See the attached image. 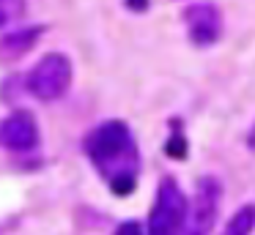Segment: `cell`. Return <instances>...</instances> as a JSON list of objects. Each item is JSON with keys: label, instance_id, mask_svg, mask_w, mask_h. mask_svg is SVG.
<instances>
[{"label": "cell", "instance_id": "obj_1", "mask_svg": "<svg viewBox=\"0 0 255 235\" xmlns=\"http://www.w3.org/2000/svg\"><path fill=\"white\" fill-rule=\"evenodd\" d=\"M83 148L88 153L91 164L96 167V172L107 183L121 178V175H137L140 167L137 142L132 137V129L124 120H105L102 126H96L85 137Z\"/></svg>", "mask_w": 255, "mask_h": 235}, {"label": "cell", "instance_id": "obj_2", "mask_svg": "<svg viewBox=\"0 0 255 235\" xmlns=\"http://www.w3.org/2000/svg\"><path fill=\"white\" fill-rule=\"evenodd\" d=\"M187 219H189V197L181 191L176 178H162L145 230L151 235H173L181 233Z\"/></svg>", "mask_w": 255, "mask_h": 235}, {"label": "cell", "instance_id": "obj_3", "mask_svg": "<svg viewBox=\"0 0 255 235\" xmlns=\"http://www.w3.org/2000/svg\"><path fill=\"white\" fill-rule=\"evenodd\" d=\"M74 79L72 60L63 52H47L33 69L28 71V93H33L41 101H55V98L66 96Z\"/></svg>", "mask_w": 255, "mask_h": 235}, {"label": "cell", "instance_id": "obj_4", "mask_svg": "<svg viewBox=\"0 0 255 235\" xmlns=\"http://www.w3.org/2000/svg\"><path fill=\"white\" fill-rule=\"evenodd\" d=\"M184 22L189 27V38L195 47H211L222 36V14L214 3H192L184 8Z\"/></svg>", "mask_w": 255, "mask_h": 235}, {"label": "cell", "instance_id": "obj_5", "mask_svg": "<svg viewBox=\"0 0 255 235\" xmlns=\"http://www.w3.org/2000/svg\"><path fill=\"white\" fill-rule=\"evenodd\" d=\"M222 205V183L214 175L198 178L195 186V202H192V233H209L211 224L217 222V213Z\"/></svg>", "mask_w": 255, "mask_h": 235}, {"label": "cell", "instance_id": "obj_6", "mask_svg": "<svg viewBox=\"0 0 255 235\" xmlns=\"http://www.w3.org/2000/svg\"><path fill=\"white\" fill-rule=\"evenodd\" d=\"M36 142H39V129H36V118L28 109H17L0 123V145L8 148V151H33Z\"/></svg>", "mask_w": 255, "mask_h": 235}, {"label": "cell", "instance_id": "obj_7", "mask_svg": "<svg viewBox=\"0 0 255 235\" xmlns=\"http://www.w3.org/2000/svg\"><path fill=\"white\" fill-rule=\"evenodd\" d=\"M44 27L36 25V27H17V30L6 33L0 38V58H19L25 55L28 49H33V44L41 38Z\"/></svg>", "mask_w": 255, "mask_h": 235}, {"label": "cell", "instance_id": "obj_8", "mask_svg": "<svg viewBox=\"0 0 255 235\" xmlns=\"http://www.w3.org/2000/svg\"><path fill=\"white\" fill-rule=\"evenodd\" d=\"M253 230H255V202H247V205H242L231 216L225 233L228 235H247V233H253Z\"/></svg>", "mask_w": 255, "mask_h": 235}, {"label": "cell", "instance_id": "obj_9", "mask_svg": "<svg viewBox=\"0 0 255 235\" xmlns=\"http://www.w3.org/2000/svg\"><path fill=\"white\" fill-rule=\"evenodd\" d=\"M25 14V0H0V27Z\"/></svg>", "mask_w": 255, "mask_h": 235}, {"label": "cell", "instance_id": "obj_10", "mask_svg": "<svg viewBox=\"0 0 255 235\" xmlns=\"http://www.w3.org/2000/svg\"><path fill=\"white\" fill-rule=\"evenodd\" d=\"M187 151H189V145H187V137L184 134H173V137H167V142H165V153L170 158H178V161H181L184 156H187Z\"/></svg>", "mask_w": 255, "mask_h": 235}, {"label": "cell", "instance_id": "obj_11", "mask_svg": "<svg viewBox=\"0 0 255 235\" xmlns=\"http://www.w3.org/2000/svg\"><path fill=\"white\" fill-rule=\"evenodd\" d=\"M134 186H137V180H134V175H121V178H116V180H110V189H113V194H132L134 191Z\"/></svg>", "mask_w": 255, "mask_h": 235}, {"label": "cell", "instance_id": "obj_12", "mask_svg": "<svg viewBox=\"0 0 255 235\" xmlns=\"http://www.w3.org/2000/svg\"><path fill=\"white\" fill-rule=\"evenodd\" d=\"M127 8L134 14H143V11H148V0H127Z\"/></svg>", "mask_w": 255, "mask_h": 235}, {"label": "cell", "instance_id": "obj_13", "mask_svg": "<svg viewBox=\"0 0 255 235\" xmlns=\"http://www.w3.org/2000/svg\"><path fill=\"white\" fill-rule=\"evenodd\" d=\"M140 224L137 222H127V224H121V227H118V233H140Z\"/></svg>", "mask_w": 255, "mask_h": 235}, {"label": "cell", "instance_id": "obj_14", "mask_svg": "<svg viewBox=\"0 0 255 235\" xmlns=\"http://www.w3.org/2000/svg\"><path fill=\"white\" fill-rule=\"evenodd\" d=\"M247 145H250V151H255V123H253V129H250V137H247Z\"/></svg>", "mask_w": 255, "mask_h": 235}]
</instances>
